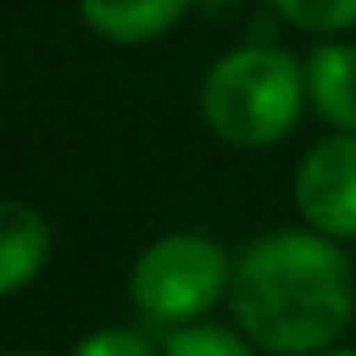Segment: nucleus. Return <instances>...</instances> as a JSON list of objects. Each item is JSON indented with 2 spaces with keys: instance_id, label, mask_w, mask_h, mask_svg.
<instances>
[{
  "instance_id": "nucleus-10",
  "label": "nucleus",
  "mask_w": 356,
  "mask_h": 356,
  "mask_svg": "<svg viewBox=\"0 0 356 356\" xmlns=\"http://www.w3.org/2000/svg\"><path fill=\"white\" fill-rule=\"evenodd\" d=\"M72 356H158L154 343L140 330H127V325H108V330H95L72 348Z\"/></svg>"
},
{
  "instance_id": "nucleus-3",
  "label": "nucleus",
  "mask_w": 356,
  "mask_h": 356,
  "mask_svg": "<svg viewBox=\"0 0 356 356\" xmlns=\"http://www.w3.org/2000/svg\"><path fill=\"white\" fill-rule=\"evenodd\" d=\"M226 248L199 230H172L154 239L131 266V302L154 325H194L208 316L221 298H230Z\"/></svg>"
},
{
  "instance_id": "nucleus-11",
  "label": "nucleus",
  "mask_w": 356,
  "mask_h": 356,
  "mask_svg": "<svg viewBox=\"0 0 356 356\" xmlns=\"http://www.w3.org/2000/svg\"><path fill=\"white\" fill-rule=\"evenodd\" d=\"M199 5H208V9H217V5H235V0H199Z\"/></svg>"
},
{
  "instance_id": "nucleus-13",
  "label": "nucleus",
  "mask_w": 356,
  "mask_h": 356,
  "mask_svg": "<svg viewBox=\"0 0 356 356\" xmlns=\"http://www.w3.org/2000/svg\"><path fill=\"white\" fill-rule=\"evenodd\" d=\"M325 356H356V352H325Z\"/></svg>"
},
{
  "instance_id": "nucleus-5",
  "label": "nucleus",
  "mask_w": 356,
  "mask_h": 356,
  "mask_svg": "<svg viewBox=\"0 0 356 356\" xmlns=\"http://www.w3.org/2000/svg\"><path fill=\"white\" fill-rule=\"evenodd\" d=\"M54 248L50 221L23 199H0V298L23 293Z\"/></svg>"
},
{
  "instance_id": "nucleus-2",
  "label": "nucleus",
  "mask_w": 356,
  "mask_h": 356,
  "mask_svg": "<svg viewBox=\"0 0 356 356\" xmlns=\"http://www.w3.org/2000/svg\"><path fill=\"white\" fill-rule=\"evenodd\" d=\"M203 122L235 149H270L298 127L307 104V63L284 45L257 41L221 54L203 77Z\"/></svg>"
},
{
  "instance_id": "nucleus-12",
  "label": "nucleus",
  "mask_w": 356,
  "mask_h": 356,
  "mask_svg": "<svg viewBox=\"0 0 356 356\" xmlns=\"http://www.w3.org/2000/svg\"><path fill=\"white\" fill-rule=\"evenodd\" d=\"M5 356H45V352H27V348H18V352H5Z\"/></svg>"
},
{
  "instance_id": "nucleus-8",
  "label": "nucleus",
  "mask_w": 356,
  "mask_h": 356,
  "mask_svg": "<svg viewBox=\"0 0 356 356\" xmlns=\"http://www.w3.org/2000/svg\"><path fill=\"white\" fill-rule=\"evenodd\" d=\"M284 23L316 36H339L356 27V0H266Z\"/></svg>"
},
{
  "instance_id": "nucleus-9",
  "label": "nucleus",
  "mask_w": 356,
  "mask_h": 356,
  "mask_svg": "<svg viewBox=\"0 0 356 356\" xmlns=\"http://www.w3.org/2000/svg\"><path fill=\"white\" fill-rule=\"evenodd\" d=\"M163 356H252V339L248 334H235L226 325H181V330L167 339Z\"/></svg>"
},
{
  "instance_id": "nucleus-1",
  "label": "nucleus",
  "mask_w": 356,
  "mask_h": 356,
  "mask_svg": "<svg viewBox=\"0 0 356 356\" xmlns=\"http://www.w3.org/2000/svg\"><path fill=\"white\" fill-rule=\"evenodd\" d=\"M230 316L270 356H321L356 316V270L334 235L270 230L230 275Z\"/></svg>"
},
{
  "instance_id": "nucleus-6",
  "label": "nucleus",
  "mask_w": 356,
  "mask_h": 356,
  "mask_svg": "<svg viewBox=\"0 0 356 356\" xmlns=\"http://www.w3.org/2000/svg\"><path fill=\"white\" fill-rule=\"evenodd\" d=\"M194 0H77L81 18L95 36L113 45H145L167 36Z\"/></svg>"
},
{
  "instance_id": "nucleus-7",
  "label": "nucleus",
  "mask_w": 356,
  "mask_h": 356,
  "mask_svg": "<svg viewBox=\"0 0 356 356\" xmlns=\"http://www.w3.org/2000/svg\"><path fill=\"white\" fill-rule=\"evenodd\" d=\"M307 104L334 131H356V45L325 41L307 54Z\"/></svg>"
},
{
  "instance_id": "nucleus-4",
  "label": "nucleus",
  "mask_w": 356,
  "mask_h": 356,
  "mask_svg": "<svg viewBox=\"0 0 356 356\" xmlns=\"http://www.w3.org/2000/svg\"><path fill=\"white\" fill-rule=\"evenodd\" d=\"M293 203L321 235L356 239V131L325 136L293 176Z\"/></svg>"
}]
</instances>
